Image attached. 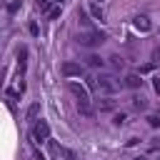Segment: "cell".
Here are the masks:
<instances>
[{"instance_id": "cb8c5ba5", "label": "cell", "mask_w": 160, "mask_h": 160, "mask_svg": "<svg viewBox=\"0 0 160 160\" xmlns=\"http://www.w3.org/2000/svg\"><path fill=\"white\" fill-rule=\"evenodd\" d=\"M135 160H145V158H135Z\"/></svg>"}, {"instance_id": "2e32d148", "label": "cell", "mask_w": 160, "mask_h": 160, "mask_svg": "<svg viewBox=\"0 0 160 160\" xmlns=\"http://www.w3.org/2000/svg\"><path fill=\"white\" fill-rule=\"evenodd\" d=\"M78 20H80L82 25H90V20H88V12H85V10H80V12H78Z\"/></svg>"}, {"instance_id": "30bf717a", "label": "cell", "mask_w": 160, "mask_h": 160, "mask_svg": "<svg viewBox=\"0 0 160 160\" xmlns=\"http://www.w3.org/2000/svg\"><path fill=\"white\" fill-rule=\"evenodd\" d=\"M132 108H135V110H148V100H145L142 95H135V98H132Z\"/></svg>"}, {"instance_id": "7402d4cb", "label": "cell", "mask_w": 160, "mask_h": 160, "mask_svg": "<svg viewBox=\"0 0 160 160\" xmlns=\"http://www.w3.org/2000/svg\"><path fill=\"white\" fill-rule=\"evenodd\" d=\"M152 85H155V90L160 92V75H155V78H152Z\"/></svg>"}, {"instance_id": "d6986e66", "label": "cell", "mask_w": 160, "mask_h": 160, "mask_svg": "<svg viewBox=\"0 0 160 160\" xmlns=\"http://www.w3.org/2000/svg\"><path fill=\"white\" fill-rule=\"evenodd\" d=\"M35 5H38V10H48L50 8V0H38Z\"/></svg>"}, {"instance_id": "5bb4252c", "label": "cell", "mask_w": 160, "mask_h": 160, "mask_svg": "<svg viewBox=\"0 0 160 160\" xmlns=\"http://www.w3.org/2000/svg\"><path fill=\"white\" fill-rule=\"evenodd\" d=\"M98 108H100V110H112V100L102 98V100H98Z\"/></svg>"}, {"instance_id": "e0dca14e", "label": "cell", "mask_w": 160, "mask_h": 160, "mask_svg": "<svg viewBox=\"0 0 160 160\" xmlns=\"http://www.w3.org/2000/svg\"><path fill=\"white\" fill-rule=\"evenodd\" d=\"M125 120H128V118H125V112H118V115L112 118V122H115V125H122Z\"/></svg>"}, {"instance_id": "5b68a950", "label": "cell", "mask_w": 160, "mask_h": 160, "mask_svg": "<svg viewBox=\"0 0 160 160\" xmlns=\"http://www.w3.org/2000/svg\"><path fill=\"white\" fill-rule=\"evenodd\" d=\"M132 28H135L138 32H150L152 25H150V18H148V15H135V18H132Z\"/></svg>"}, {"instance_id": "277c9868", "label": "cell", "mask_w": 160, "mask_h": 160, "mask_svg": "<svg viewBox=\"0 0 160 160\" xmlns=\"http://www.w3.org/2000/svg\"><path fill=\"white\" fill-rule=\"evenodd\" d=\"M85 72V68L80 62H62V75L65 78H80Z\"/></svg>"}, {"instance_id": "44dd1931", "label": "cell", "mask_w": 160, "mask_h": 160, "mask_svg": "<svg viewBox=\"0 0 160 160\" xmlns=\"http://www.w3.org/2000/svg\"><path fill=\"white\" fill-rule=\"evenodd\" d=\"M148 122H150L152 128H158V125H160V118H158V115H150V118H148Z\"/></svg>"}, {"instance_id": "7a4b0ae2", "label": "cell", "mask_w": 160, "mask_h": 160, "mask_svg": "<svg viewBox=\"0 0 160 160\" xmlns=\"http://www.w3.org/2000/svg\"><path fill=\"white\" fill-rule=\"evenodd\" d=\"M95 82H98V90H102V92H115V90H120V88H122V82H118V80H115V78H110V75L95 78Z\"/></svg>"}, {"instance_id": "9c48e42d", "label": "cell", "mask_w": 160, "mask_h": 160, "mask_svg": "<svg viewBox=\"0 0 160 160\" xmlns=\"http://www.w3.org/2000/svg\"><path fill=\"white\" fill-rule=\"evenodd\" d=\"M78 112H82V115H92V108H90V100H78Z\"/></svg>"}, {"instance_id": "52a82bcc", "label": "cell", "mask_w": 160, "mask_h": 160, "mask_svg": "<svg viewBox=\"0 0 160 160\" xmlns=\"http://www.w3.org/2000/svg\"><path fill=\"white\" fill-rule=\"evenodd\" d=\"M122 85H125V88H130V90H138V88L142 85V80H140V75H138V72H128V75H125V80H122Z\"/></svg>"}, {"instance_id": "4fadbf2b", "label": "cell", "mask_w": 160, "mask_h": 160, "mask_svg": "<svg viewBox=\"0 0 160 160\" xmlns=\"http://www.w3.org/2000/svg\"><path fill=\"white\" fill-rule=\"evenodd\" d=\"M85 60H88V65H90V68H100V65H102V60H100L98 55H88Z\"/></svg>"}, {"instance_id": "8fae6325", "label": "cell", "mask_w": 160, "mask_h": 160, "mask_svg": "<svg viewBox=\"0 0 160 160\" xmlns=\"http://www.w3.org/2000/svg\"><path fill=\"white\" fill-rule=\"evenodd\" d=\"M110 65H112L115 70H120V68H125V60H122L120 55H112V58H110Z\"/></svg>"}, {"instance_id": "8992f818", "label": "cell", "mask_w": 160, "mask_h": 160, "mask_svg": "<svg viewBox=\"0 0 160 160\" xmlns=\"http://www.w3.org/2000/svg\"><path fill=\"white\" fill-rule=\"evenodd\" d=\"M68 88H70V92H72V95H75L78 100H90V98H88V90H85V88H82L80 82L70 80V82H68Z\"/></svg>"}, {"instance_id": "603a6c76", "label": "cell", "mask_w": 160, "mask_h": 160, "mask_svg": "<svg viewBox=\"0 0 160 160\" xmlns=\"http://www.w3.org/2000/svg\"><path fill=\"white\" fill-rule=\"evenodd\" d=\"M32 152H35V158H38V160H45V158L40 155V150H32Z\"/></svg>"}, {"instance_id": "3957f363", "label": "cell", "mask_w": 160, "mask_h": 160, "mask_svg": "<svg viewBox=\"0 0 160 160\" xmlns=\"http://www.w3.org/2000/svg\"><path fill=\"white\" fill-rule=\"evenodd\" d=\"M32 140H35V142H45V140H50V125H48L45 120H40V122L32 125Z\"/></svg>"}, {"instance_id": "ffe728a7", "label": "cell", "mask_w": 160, "mask_h": 160, "mask_svg": "<svg viewBox=\"0 0 160 160\" xmlns=\"http://www.w3.org/2000/svg\"><path fill=\"white\" fill-rule=\"evenodd\" d=\"M48 18H50V20H55V18H60V8H52V10L48 12Z\"/></svg>"}, {"instance_id": "9a60e30c", "label": "cell", "mask_w": 160, "mask_h": 160, "mask_svg": "<svg viewBox=\"0 0 160 160\" xmlns=\"http://www.w3.org/2000/svg\"><path fill=\"white\" fill-rule=\"evenodd\" d=\"M38 112H40V105L35 102V105H30V110H28V120H35L38 118Z\"/></svg>"}, {"instance_id": "6da1fadb", "label": "cell", "mask_w": 160, "mask_h": 160, "mask_svg": "<svg viewBox=\"0 0 160 160\" xmlns=\"http://www.w3.org/2000/svg\"><path fill=\"white\" fill-rule=\"evenodd\" d=\"M75 40H78V45L95 48V45H102V42H105V35H102L100 30H88V32H80Z\"/></svg>"}, {"instance_id": "7c38bea8", "label": "cell", "mask_w": 160, "mask_h": 160, "mask_svg": "<svg viewBox=\"0 0 160 160\" xmlns=\"http://www.w3.org/2000/svg\"><path fill=\"white\" fill-rule=\"evenodd\" d=\"M90 12H92V18H95V20H102V8H100V5H95V2H92V5H90Z\"/></svg>"}, {"instance_id": "ac0fdd59", "label": "cell", "mask_w": 160, "mask_h": 160, "mask_svg": "<svg viewBox=\"0 0 160 160\" xmlns=\"http://www.w3.org/2000/svg\"><path fill=\"white\" fill-rule=\"evenodd\" d=\"M18 8H20V0H12V2L8 5V12H18Z\"/></svg>"}, {"instance_id": "ba28073f", "label": "cell", "mask_w": 160, "mask_h": 160, "mask_svg": "<svg viewBox=\"0 0 160 160\" xmlns=\"http://www.w3.org/2000/svg\"><path fill=\"white\" fill-rule=\"evenodd\" d=\"M52 150H55L58 155L68 158V160H75V152H72V150H68V148H62V145H55V142H52Z\"/></svg>"}]
</instances>
